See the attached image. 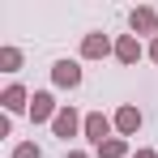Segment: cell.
Segmentation results:
<instances>
[{
    "mask_svg": "<svg viewBox=\"0 0 158 158\" xmlns=\"http://www.w3.org/2000/svg\"><path fill=\"white\" fill-rule=\"evenodd\" d=\"M56 115H60L56 94H52V90H39V94L30 98V124H52Z\"/></svg>",
    "mask_w": 158,
    "mask_h": 158,
    "instance_id": "cell-1",
    "label": "cell"
},
{
    "mask_svg": "<svg viewBox=\"0 0 158 158\" xmlns=\"http://www.w3.org/2000/svg\"><path fill=\"white\" fill-rule=\"evenodd\" d=\"M111 132H115V120H111V115H103V111H90V115H85L81 137H90V141H94V150H98L103 141H111Z\"/></svg>",
    "mask_w": 158,
    "mask_h": 158,
    "instance_id": "cell-2",
    "label": "cell"
},
{
    "mask_svg": "<svg viewBox=\"0 0 158 158\" xmlns=\"http://www.w3.org/2000/svg\"><path fill=\"white\" fill-rule=\"evenodd\" d=\"M81 128H85V115H81L77 107H60V115L52 120V132L60 137V141H69V137H77Z\"/></svg>",
    "mask_w": 158,
    "mask_h": 158,
    "instance_id": "cell-3",
    "label": "cell"
},
{
    "mask_svg": "<svg viewBox=\"0 0 158 158\" xmlns=\"http://www.w3.org/2000/svg\"><path fill=\"white\" fill-rule=\"evenodd\" d=\"M128 26H132V34H150V39H158V9L137 4V9L128 13Z\"/></svg>",
    "mask_w": 158,
    "mask_h": 158,
    "instance_id": "cell-4",
    "label": "cell"
},
{
    "mask_svg": "<svg viewBox=\"0 0 158 158\" xmlns=\"http://www.w3.org/2000/svg\"><path fill=\"white\" fill-rule=\"evenodd\" d=\"M52 85L77 90V85H81V64H77V60H56V64H52Z\"/></svg>",
    "mask_w": 158,
    "mask_h": 158,
    "instance_id": "cell-5",
    "label": "cell"
},
{
    "mask_svg": "<svg viewBox=\"0 0 158 158\" xmlns=\"http://www.w3.org/2000/svg\"><path fill=\"white\" fill-rule=\"evenodd\" d=\"M30 98H34V94H30L26 85H22V81H13V85H4V94H0V107H4L9 115H17V111H30Z\"/></svg>",
    "mask_w": 158,
    "mask_h": 158,
    "instance_id": "cell-6",
    "label": "cell"
},
{
    "mask_svg": "<svg viewBox=\"0 0 158 158\" xmlns=\"http://www.w3.org/2000/svg\"><path fill=\"white\" fill-rule=\"evenodd\" d=\"M107 56H115V43L107 39V34H85L81 39V60H107Z\"/></svg>",
    "mask_w": 158,
    "mask_h": 158,
    "instance_id": "cell-7",
    "label": "cell"
},
{
    "mask_svg": "<svg viewBox=\"0 0 158 158\" xmlns=\"http://www.w3.org/2000/svg\"><path fill=\"white\" fill-rule=\"evenodd\" d=\"M111 120H115V132H120L124 141L141 132V111H137V107H132V103H124V107H120V111H115V115H111Z\"/></svg>",
    "mask_w": 158,
    "mask_h": 158,
    "instance_id": "cell-8",
    "label": "cell"
},
{
    "mask_svg": "<svg viewBox=\"0 0 158 158\" xmlns=\"http://www.w3.org/2000/svg\"><path fill=\"white\" fill-rule=\"evenodd\" d=\"M141 56H145V47H141L137 34H120V39H115V60H120V64H137Z\"/></svg>",
    "mask_w": 158,
    "mask_h": 158,
    "instance_id": "cell-9",
    "label": "cell"
},
{
    "mask_svg": "<svg viewBox=\"0 0 158 158\" xmlns=\"http://www.w3.org/2000/svg\"><path fill=\"white\" fill-rule=\"evenodd\" d=\"M22 64H26L22 47H0V73H17Z\"/></svg>",
    "mask_w": 158,
    "mask_h": 158,
    "instance_id": "cell-10",
    "label": "cell"
},
{
    "mask_svg": "<svg viewBox=\"0 0 158 158\" xmlns=\"http://www.w3.org/2000/svg\"><path fill=\"white\" fill-rule=\"evenodd\" d=\"M124 154H128V141L124 137H111V141L98 145V158H124Z\"/></svg>",
    "mask_w": 158,
    "mask_h": 158,
    "instance_id": "cell-11",
    "label": "cell"
},
{
    "mask_svg": "<svg viewBox=\"0 0 158 158\" xmlns=\"http://www.w3.org/2000/svg\"><path fill=\"white\" fill-rule=\"evenodd\" d=\"M13 158H43V150L34 141H22V145H13Z\"/></svg>",
    "mask_w": 158,
    "mask_h": 158,
    "instance_id": "cell-12",
    "label": "cell"
},
{
    "mask_svg": "<svg viewBox=\"0 0 158 158\" xmlns=\"http://www.w3.org/2000/svg\"><path fill=\"white\" fill-rule=\"evenodd\" d=\"M145 56H150V60L158 64V39H150V47H145Z\"/></svg>",
    "mask_w": 158,
    "mask_h": 158,
    "instance_id": "cell-13",
    "label": "cell"
},
{
    "mask_svg": "<svg viewBox=\"0 0 158 158\" xmlns=\"http://www.w3.org/2000/svg\"><path fill=\"white\" fill-rule=\"evenodd\" d=\"M137 158H158V150H150V145H141V150H137Z\"/></svg>",
    "mask_w": 158,
    "mask_h": 158,
    "instance_id": "cell-14",
    "label": "cell"
},
{
    "mask_svg": "<svg viewBox=\"0 0 158 158\" xmlns=\"http://www.w3.org/2000/svg\"><path fill=\"white\" fill-rule=\"evenodd\" d=\"M64 158H90V154H85V150H69Z\"/></svg>",
    "mask_w": 158,
    "mask_h": 158,
    "instance_id": "cell-15",
    "label": "cell"
}]
</instances>
